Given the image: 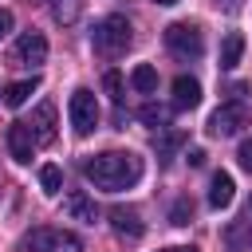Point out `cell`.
Masks as SVG:
<instances>
[{
    "mask_svg": "<svg viewBox=\"0 0 252 252\" xmlns=\"http://www.w3.org/2000/svg\"><path fill=\"white\" fill-rule=\"evenodd\" d=\"M142 158L130 154V150H106V154H94L83 161V177L102 189V193H118V189H134L142 181Z\"/></svg>",
    "mask_w": 252,
    "mask_h": 252,
    "instance_id": "6da1fadb",
    "label": "cell"
},
{
    "mask_svg": "<svg viewBox=\"0 0 252 252\" xmlns=\"http://www.w3.org/2000/svg\"><path fill=\"white\" fill-rule=\"evenodd\" d=\"M91 43H94V51L98 55H122L130 43H134V28H130V20L126 16H102L98 24H94V32H91Z\"/></svg>",
    "mask_w": 252,
    "mask_h": 252,
    "instance_id": "7a4b0ae2",
    "label": "cell"
},
{
    "mask_svg": "<svg viewBox=\"0 0 252 252\" xmlns=\"http://www.w3.org/2000/svg\"><path fill=\"white\" fill-rule=\"evenodd\" d=\"M165 47H169L177 59H201V55H205V35H201L197 24L177 20V24L165 28Z\"/></svg>",
    "mask_w": 252,
    "mask_h": 252,
    "instance_id": "3957f363",
    "label": "cell"
},
{
    "mask_svg": "<svg viewBox=\"0 0 252 252\" xmlns=\"http://www.w3.org/2000/svg\"><path fill=\"white\" fill-rule=\"evenodd\" d=\"M67 118L75 126V134H91L98 126V102H94V91L91 87H75L71 98H67Z\"/></svg>",
    "mask_w": 252,
    "mask_h": 252,
    "instance_id": "277c9868",
    "label": "cell"
},
{
    "mask_svg": "<svg viewBox=\"0 0 252 252\" xmlns=\"http://www.w3.org/2000/svg\"><path fill=\"white\" fill-rule=\"evenodd\" d=\"M32 252H83V240L63 228H32L24 240Z\"/></svg>",
    "mask_w": 252,
    "mask_h": 252,
    "instance_id": "5b68a950",
    "label": "cell"
},
{
    "mask_svg": "<svg viewBox=\"0 0 252 252\" xmlns=\"http://www.w3.org/2000/svg\"><path fill=\"white\" fill-rule=\"evenodd\" d=\"M240 126H244V106H240V102H224V106H217L213 118H209V134H213V138H228V134H236Z\"/></svg>",
    "mask_w": 252,
    "mask_h": 252,
    "instance_id": "8992f818",
    "label": "cell"
},
{
    "mask_svg": "<svg viewBox=\"0 0 252 252\" xmlns=\"http://www.w3.org/2000/svg\"><path fill=\"white\" fill-rule=\"evenodd\" d=\"M12 59L16 63H43L47 59V39L39 35V32H24L20 39H16V47H12Z\"/></svg>",
    "mask_w": 252,
    "mask_h": 252,
    "instance_id": "52a82bcc",
    "label": "cell"
},
{
    "mask_svg": "<svg viewBox=\"0 0 252 252\" xmlns=\"http://www.w3.org/2000/svg\"><path fill=\"white\" fill-rule=\"evenodd\" d=\"M28 130H32V138H35V146H51V142H55V106H51V102H39L35 114L28 118Z\"/></svg>",
    "mask_w": 252,
    "mask_h": 252,
    "instance_id": "ba28073f",
    "label": "cell"
},
{
    "mask_svg": "<svg viewBox=\"0 0 252 252\" xmlns=\"http://www.w3.org/2000/svg\"><path fill=\"white\" fill-rule=\"evenodd\" d=\"M32 150H35V138H32L28 122H12V126H8V154H12L20 165H28V161H32Z\"/></svg>",
    "mask_w": 252,
    "mask_h": 252,
    "instance_id": "9c48e42d",
    "label": "cell"
},
{
    "mask_svg": "<svg viewBox=\"0 0 252 252\" xmlns=\"http://www.w3.org/2000/svg\"><path fill=\"white\" fill-rule=\"evenodd\" d=\"M110 224H114V232H118L122 240H138V236L146 232V224L138 220V213H134V209H126V205L110 209Z\"/></svg>",
    "mask_w": 252,
    "mask_h": 252,
    "instance_id": "30bf717a",
    "label": "cell"
},
{
    "mask_svg": "<svg viewBox=\"0 0 252 252\" xmlns=\"http://www.w3.org/2000/svg\"><path fill=\"white\" fill-rule=\"evenodd\" d=\"M63 213L75 217V220H83V224H94V220H98V205H94L87 193H67V197H63Z\"/></svg>",
    "mask_w": 252,
    "mask_h": 252,
    "instance_id": "8fae6325",
    "label": "cell"
},
{
    "mask_svg": "<svg viewBox=\"0 0 252 252\" xmlns=\"http://www.w3.org/2000/svg\"><path fill=\"white\" fill-rule=\"evenodd\" d=\"M197 102H201V83L189 79V75H177L173 79V106L177 110H193Z\"/></svg>",
    "mask_w": 252,
    "mask_h": 252,
    "instance_id": "7c38bea8",
    "label": "cell"
},
{
    "mask_svg": "<svg viewBox=\"0 0 252 252\" xmlns=\"http://www.w3.org/2000/svg\"><path fill=\"white\" fill-rule=\"evenodd\" d=\"M224 244H228L232 252H252V213L240 217V220H232V224L224 228Z\"/></svg>",
    "mask_w": 252,
    "mask_h": 252,
    "instance_id": "4fadbf2b",
    "label": "cell"
},
{
    "mask_svg": "<svg viewBox=\"0 0 252 252\" xmlns=\"http://www.w3.org/2000/svg\"><path fill=\"white\" fill-rule=\"evenodd\" d=\"M35 91H39V79H35V75H32V79H20V83H8V87H4V106L16 110V106H24Z\"/></svg>",
    "mask_w": 252,
    "mask_h": 252,
    "instance_id": "5bb4252c",
    "label": "cell"
},
{
    "mask_svg": "<svg viewBox=\"0 0 252 252\" xmlns=\"http://www.w3.org/2000/svg\"><path fill=\"white\" fill-rule=\"evenodd\" d=\"M232 189H236V185H232V173H224V169H220V173H213V185H209V205H213V209L232 205Z\"/></svg>",
    "mask_w": 252,
    "mask_h": 252,
    "instance_id": "9a60e30c",
    "label": "cell"
},
{
    "mask_svg": "<svg viewBox=\"0 0 252 252\" xmlns=\"http://www.w3.org/2000/svg\"><path fill=\"white\" fill-rule=\"evenodd\" d=\"M240 55H244V35H240V32H228V35L220 39V67L232 71V67L240 63Z\"/></svg>",
    "mask_w": 252,
    "mask_h": 252,
    "instance_id": "2e32d148",
    "label": "cell"
},
{
    "mask_svg": "<svg viewBox=\"0 0 252 252\" xmlns=\"http://www.w3.org/2000/svg\"><path fill=\"white\" fill-rule=\"evenodd\" d=\"M130 87H134L138 94H150V91H158V71H154L150 63H138V67L130 71Z\"/></svg>",
    "mask_w": 252,
    "mask_h": 252,
    "instance_id": "e0dca14e",
    "label": "cell"
},
{
    "mask_svg": "<svg viewBox=\"0 0 252 252\" xmlns=\"http://www.w3.org/2000/svg\"><path fill=\"white\" fill-rule=\"evenodd\" d=\"M138 118H142L146 126H154V130H169V110L158 106V102H146V106L138 110Z\"/></svg>",
    "mask_w": 252,
    "mask_h": 252,
    "instance_id": "ac0fdd59",
    "label": "cell"
},
{
    "mask_svg": "<svg viewBox=\"0 0 252 252\" xmlns=\"http://www.w3.org/2000/svg\"><path fill=\"white\" fill-rule=\"evenodd\" d=\"M83 12V0H51V16L55 24H75Z\"/></svg>",
    "mask_w": 252,
    "mask_h": 252,
    "instance_id": "d6986e66",
    "label": "cell"
},
{
    "mask_svg": "<svg viewBox=\"0 0 252 252\" xmlns=\"http://www.w3.org/2000/svg\"><path fill=\"white\" fill-rule=\"evenodd\" d=\"M39 189H43L47 197H55V193L63 189V169H59V165H39Z\"/></svg>",
    "mask_w": 252,
    "mask_h": 252,
    "instance_id": "ffe728a7",
    "label": "cell"
},
{
    "mask_svg": "<svg viewBox=\"0 0 252 252\" xmlns=\"http://www.w3.org/2000/svg\"><path fill=\"white\" fill-rule=\"evenodd\" d=\"M177 146H181V130H165V134L158 130V134H154V150H158V154H173Z\"/></svg>",
    "mask_w": 252,
    "mask_h": 252,
    "instance_id": "44dd1931",
    "label": "cell"
},
{
    "mask_svg": "<svg viewBox=\"0 0 252 252\" xmlns=\"http://www.w3.org/2000/svg\"><path fill=\"white\" fill-rule=\"evenodd\" d=\"M189 217H193V201H189V197L173 201V209H169V220H173V224H189Z\"/></svg>",
    "mask_w": 252,
    "mask_h": 252,
    "instance_id": "7402d4cb",
    "label": "cell"
},
{
    "mask_svg": "<svg viewBox=\"0 0 252 252\" xmlns=\"http://www.w3.org/2000/svg\"><path fill=\"white\" fill-rule=\"evenodd\" d=\"M102 91H106L114 102H122V75H118V71H106V75H102Z\"/></svg>",
    "mask_w": 252,
    "mask_h": 252,
    "instance_id": "603a6c76",
    "label": "cell"
},
{
    "mask_svg": "<svg viewBox=\"0 0 252 252\" xmlns=\"http://www.w3.org/2000/svg\"><path fill=\"white\" fill-rule=\"evenodd\" d=\"M236 158H240V165H244V169L252 173V138H244V142H240V150H236Z\"/></svg>",
    "mask_w": 252,
    "mask_h": 252,
    "instance_id": "cb8c5ba5",
    "label": "cell"
},
{
    "mask_svg": "<svg viewBox=\"0 0 252 252\" xmlns=\"http://www.w3.org/2000/svg\"><path fill=\"white\" fill-rule=\"evenodd\" d=\"M8 32H12V12H8V8H0V39H4Z\"/></svg>",
    "mask_w": 252,
    "mask_h": 252,
    "instance_id": "d4e9b609",
    "label": "cell"
},
{
    "mask_svg": "<svg viewBox=\"0 0 252 252\" xmlns=\"http://www.w3.org/2000/svg\"><path fill=\"white\" fill-rule=\"evenodd\" d=\"M189 165H205V150H189Z\"/></svg>",
    "mask_w": 252,
    "mask_h": 252,
    "instance_id": "484cf974",
    "label": "cell"
},
{
    "mask_svg": "<svg viewBox=\"0 0 252 252\" xmlns=\"http://www.w3.org/2000/svg\"><path fill=\"white\" fill-rule=\"evenodd\" d=\"M217 4H220V0H217ZM224 8L232 12V8H240V0H224Z\"/></svg>",
    "mask_w": 252,
    "mask_h": 252,
    "instance_id": "4316f807",
    "label": "cell"
},
{
    "mask_svg": "<svg viewBox=\"0 0 252 252\" xmlns=\"http://www.w3.org/2000/svg\"><path fill=\"white\" fill-rule=\"evenodd\" d=\"M173 252H197V248H173Z\"/></svg>",
    "mask_w": 252,
    "mask_h": 252,
    "instance_id": "83f0119b",
    "label": "cell"
},
{
    "mask_svg": "<svg viewBox=\"0 0 252 252\" xmlns=\"http://www.w3.org/2000/svg\"><path fill=\"white\" fill-rule=\"evenodd\" d=\"M158 4H177V0H158Z\"/></svg>",
    "mask_w": 252,
    "mask_h": 252,
    "instance_id": "f1b7e54d",
    "label": "cell"
},
{
    "mask_svg": "<svg viewBox=\"0 0 252 252\" xmlns=\"http://www.w3.org/2000/svg\"><path fill=\"white\" fill-rule=\"evenodd\" d=\"M248 213H252V201H248Z\"/></svg>",
    "mask_w": 252,
    "mask_h": 252,
    "instance_id": "f546056e",
    "label": "cell"
},
{
    "mask_svg": "<svg viewBox=\"0 0 252 252\" xmlns=\"http://www.w3.org/2000/svg\"><path fill=\"white\" fill-rule=\"evenodd\" d=\"M169 252H173V248H169Z\"/></svg>",
    "mask_w": 252,
    "mask_h": 252,
    "instance_id": "4dcf8cb0",
    "label": "cell"
}]
</instances>
